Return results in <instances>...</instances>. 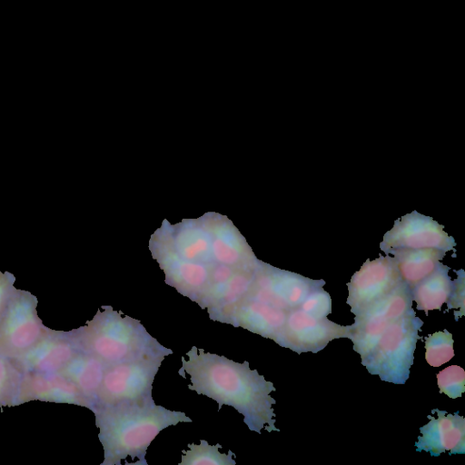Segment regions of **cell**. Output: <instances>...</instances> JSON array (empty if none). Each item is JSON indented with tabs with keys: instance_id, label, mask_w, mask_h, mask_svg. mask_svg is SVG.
Here are the masks:
<instances>
[{
	"instance_id": "8992f818",
	"label": "cell",
	"mask_w": 465,
	"mask_h": 465,
	"mask_svg": "<svg viewBox=\"0 0 465 465\" xmlns=\"http://www.w3.org/2000/svg\"><path fill=\"white\" fill-rule=\"evenodd\" d=\"M164 358L149 357L106 366L95 406L152 398L153 382Z\"/></svg>"
},
{
	"instance_id": "4316f807",
	"label": "cell",
	"mask_w": 465,
	"mask_h": 465,
	"mask_svg": "<svg viewBox=\"0 0 465 465\" xmlns=\"http://www.w3.org/2000/svg\"><path fill=\"white\" fill-rule=\"evenodd\" d=\"M15 277L9 272H0V319L2 318L7 304L15 292L14 283Z\"/></svg>"
},
{
	"instance_id": "52a82bcc",
	"label": "cell",
	"mask_w": 465,
	"mask_h": 465,
	"mask_svg": "<svg viewBox=\"0 0 465 465\" xmlns=\"http://www.w3.org/2000/svg\"><path fill=\"white\" fill-rule=\"evenodd\" d=\"M37 298L16 289L0 319V352L15 359L33 347L49 330L37 314Z\"/></svg>"
},
{
	"instance_id": "603a6c76",
	"label": "cell",
	"mask_w": 465,
	"mask_h": 465,
	"mask_svg": "<svg viewBox=\"0 0 465 465\" xmlns=\"http://www.w3.org/2000/svg\"><path fill=\"white\" fill-rule=\"evenodd\" d=\"M425 359L432 367H440L454 357L452 334L446 329L425 338Z\"/></svg>"
},
{
	"instance_id": "7402d4cb",
	"label": "cell",
	"mask_w": 465,
	"mask_h": 465,
	"mask_svg": "<svg viewBox=\"0 0 465 465\" xmlns=\"http://www.w3.org/2000/svg\"><path fill=\"white\" fill-rule=\"evenodd\" d=\"M189 450L182 455V461L179 465H235L232 459L233 453L229 450L228 454L219 451L220 444L211 446L207 440H201L200 444L191 443L187 445Z\"/></svg>"
},
{
	"instance_id": "d4e9b609",
	"label": "cell",
	"mask_w": 465,
	"mask_h": 465,
	"mask_svg": "<svg viewBox=\"0 0 465 465\" xmlns=\"http://www.w3.org/2000/svg\"><path fill=\"white\" fill-rule=\"evenodd\" d=\"M300 308L315 318H325L331 312V299L322 287H319L310 292Z\"/></svg>"
},
{
	"instance_id": "7a4b0ae2",
	"label": "cell",
	"mask_w": 465,
	"mask_h": 465,
	"mask_svg": "<svg viewBox=\"0 0 465 465\" xmlns=\"http://www.w3.org/2000/svg\"><path fill=\"white\" fill-rule=\"evenodd\" d=\"M92 411L104 448L101 465H120L127 457L133 461L137 459V464L147 465L146 450L160 431L179 422L193 421L183 411L156 405L153 397L96 405Z\"/></svg>"
},
{
	"instance_id": "7c38bea8",
	"label": "cell",
	"mask_w": 465,
	"mask_h": 465,
	"mask_svg": "<svg viewBox=\"0 0 465 465\" xmlns=\"http://www.w3.org/2000/svg\"><path fill=\"white\" fill-rule=\"evenodd\" d=\"M401 278L392 256L367 260L347 283L349 295L346 303L357 315L373 302L392 291Z\"/></svg>"
},
{
	"instance_id": "2e32d148",
	"label": "cell",
	"mask_w": 465,
	"mask_h": 465,
	"mask_svg": "<svg viewBox=\"0 0 465 465\" xmlns=\"http://www.w3.org/2000/svg\"><path fill=\"white\" fill-rule=\"evenodd\" d=\"M287 312L260 301L244 298L232 308L223 322L274 340L286 321Z\"/></svg>"
},
{
	"instance_id": "ba28073f",
	"label": "cell",
	"mask_w": 465,
	"mask_h": 465,
	"mask_svg": "<svg viewBox=\"0 0 465 465\" xmlns=\"http://www.w3.org/2000/svg\"><path fill=\"white\" fill-rule=\"evenodd\" d=\"M324 284L323 280H312L260 261L252 285L245 298L289 312L300 307L311 292Z\"/></svg>"
},
{
	"instance_id": "d6986e66",
	"label": "cell",
	"mask_w": 465,
	"mask_h": 465,
	"mask_svg": "<svg viewBox=\"0 0 465 465\" xmlns=\"http://www.w3.org/2000/svg\"><path fill=\"white\" fill-rule=\"evenodd\" d=\"M106 365L96 356L79 351L59 371L70 380L94 405Z\"/></svg>"
},
{
	"instance_id": "3957f363",
	"label": "cell",
	"mask_w": 465,
	"mask_h": 465,
	"mask_svg": "<svg viewBox=\"0 0 465 465\" xmlns=\"http://www.w3.org/2000/svg\"><path fill=\"white\" fill-rule=\"evenodd\" d=\"M84 326L70 331L79 351L91 353L106 366L173 354L152 337L140 321L102 306Z\"/></svg>"
},
{
	"instance_id": "44dd1931",
	"label": "cell",
	"mask_w": 465,
	"mask_h": 465,
	"mask_svg": "<svg viewBox=\"0 0 465 465\" xmlns=\"http://www.w3.org/2000/svg\"><path fill=\"white\" fill-rule=\"evenodd\" d=\"M23 376L15 361L0 352V408L18 405Z\"/></svg>"
},
{
	"instance_id": "ffe728a7",
	"label": "cell",
	"mask_w": 465,
	"mask_h": 465,
	"mask_svg": "<svg viewBox=\"0 0 465 465\" xmlns=\"http://www.w3.org/2000/svg\"><path fill=\"white\" fill-rule=\"evenodd\" d=\"M450 267L439 262L435 270L411 288L412 301L418 310L425 314L431 310H440L449 298L452 281L449 275Z\"/></svg>"
},
{
	"instance_id": "5bb4252c",
	"label": "cell",
	"mask_w": 465,
	"mask_h": 465,
	"mask_svg": "<svg viewBox=\"0 0 465 465\" xmlns=\"http://www.w3.org/2000/svg\"><path fill=\"white\" fill-rule=\"evenodd\" d=\"M31 401L74 404L91 411L94 408V403L60 372L24 373L18 405Z\"/></svg>"
},
{
	"instance_id": "e0dca14e",
	"label": "cell",
	"mask_w": 465,
	"mask_h": 465,
	"mask_svg": "<svg viewBox=\"0 0 465 465\" xmlns=\"http://www.w3.org/2000/svg\"><path fill=\"white\" fill-rule=\"evenodd\" d=\"M159 263L165 272V282L197 303L206 288L212 264L188 261L177 254L162 256Z\"/></svg>"
},
{
	"instance_id": "277c9868",
	"label": "cell",
	"mask_w": 465,
	"mask_h": 465,
	"mask_svg": "<svg viewBox=\"0 0 465 465\" xmlns=\"http://www.w3.org/2000/svg\"><path fill=\"white\" fill-rule=\"evenodd\" d=\"M423 322L415 312L391 323L381 334L369 354L361 361L371 374L394 384H404L410 375L418 335Z\"/></svg>"
},
{
	"instance_id": "ac0fdd59",
	"label": "cell",
	"mask_w": 465,
	"mask_h": 465,
	"mask_svg": "<svg viewBox=\"0 0 465 465\" xmlns=\"http://www.w3.org/2000/svg\"><path fill=\"white\" fill-rule=\"evenodd\" d=\"M445 253L435 248H399L386 254L392 255L401 280L411 288L435 270Z\"/></svg>"
},
{
	"instance_id": "4fadbf2b",
	"label": "cell",
	"mask_w": 465,
	"mask_h": 465,
	"mask_svg": "<svg viewBox=\"0 0 465 465\" xmlns=\"http://www.w3.org/2000/svg\"><path fill=\"white\" fill-rule=\"evenodd\" d=\"M77 351L70 331L49 329L33 347L13 360L24 373L59 372Z\"/></svg>"
},
{
	"instance_id": "30bf717a",
	"label": "cell",
	"mask_w": 465,
	"mask_h": 465,
	"mask_svg": "<svg viewBox=\"0 0 465 465\" xmlns=\"http://www.w3.org/2000/svg\"><path fill=\"white\" fill-rule=\"evenodd\" d=\"M351 326L337 324L327 317L315 318L300 307L287 312L286 321L273 340L280 346L298 353H316L339 338H349Z\"/></svg>"
},
{
	"instance_id": "cb8c5ba5",
	"label": "cell",
	"mask_w": 465,
	"mask_h": 465,
	"mask_svg": "<svg viewBox=\"0 0 465 465\" xmlns=\"http://www.w3.org/2000/svg\"><path fill=\"white\" fill-rule=\"evenodd\" d=\"M440 393L451 399L460 397L465 391V371L458 365H450L437 374Z\"/></svg>"
},
{
	"instance_id": "484cf974",
	"label": "cell",
	"mask_w": 465,
	"mask_h": 465,
	"mask_svg": "<svg viewBox=\"0 0 465 465\" xmlns=\"http://www.w3.org/2000/svg\"><path fill=\"white\" fill-rule=\"evenodd\" d=\"M458 278L452 281L451 291L447 300L448 309H458L455 320L465 313V274L461 269L456 272Z\"/></svg>"
},
{
	"instance_id": "9a60e30c",
	"label": "cell",
	"mask_w": 465,
	"mask_h": 465,
	"mask_svg": "<svg viewBox=\"0 0 465 465\" xmlns=\"http://www.w3.org/2000/svg\"><path fill=\"white\" fill-rule=\"evenodd\" d=\"M438 418L428 415L430 421L420 428L421 436L415 443L416 450H425L431 456L465 453V420L459 412L448 414L445 411L433 409Z\"/></svg>"
},
{
	"instance_id": "8fae6325",
	"label": "cell",
	"mask_w": 465,
	"mask_h": 465,
	"mask_svg": "<svg viewBox=\"0 0 465 465\" xmlns=\"http://www.w3.org/2000/svg\"><path fill=\"white\" fill-rule=\"evenodd\" d=\"M455 245L453 237L444 232L442 225L413 211L395 221L392 228L384 234L380 248L385 253L399 248H435L447 252H455Z\"/></svg>"
},
{
	"instance_id": "9c48e42d",
	"label": "cell",
	"mask_w": 465,
	"mask_h": 465,
	"mask_svg": "<svg viewBox=\"0 0 465 465\" xmlns=\"http://www.w3.org/2000/svg\"><path fill=\"white\" fill-rule=\"evenodd\" d=\"M256 267L211 265L206 288L197 303L202 309H207L213 321L223 322L232 308L249 293Z\"/></svg>"
},
{
	"instance_id": "5b68a950",
	"label": "cell",
	"mask_w": 465,
	"mask_h": 465,
	"mask_svg": "<svg viewBox=\"0 0 465 465\" xmlns=\"http://www.w3.org/2000/svg\"><path fill=\"white\" fill-rule=\"evenodd\" d=\"M414 311L411 288L401 281L392 291L373 302L351 326L349 339L361 361L369 354L381 334L394 321Z\"/></svg>"
},
{
	"instance_id": "6da1fadb",
	"label": "cell",
	"mask_w": 465,
	"mask_h": 465,
	"mask_svg": "<svg viewBox=\"0 0 465 465\" xmlns=\"http://www.w3.org/2000/svg\"><path fill=\"white\" fill-rule=\"evenodd\" d=\"M186 356L182 357L178 374L191 376L188 389L205 395L218 403L233 407L243 416V421L251 430L261 433L280 430L274 425L272 405L276 401L270 396L276 389L265 381L256 370H251L248 361L235 362L224 356L205 352L193 346Z\"/></svg>"
}]
</instances>
